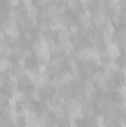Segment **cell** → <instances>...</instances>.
Segmentation results:
<instances>
[{"label":"cell","instance_id":"cell-22","mask_svg":"<svg viewBox=\"0 0 126 127\" xmlns=\"http://www.w3.org/2000/svg\"><path fill=\"white\" fill-rule=\"evenodd\" d=\"M123 75H125V78H126V66L123 68Z\"/></svg>","mask_w":126,"mask_h":127},{"label":"cell","instance_id":"cell-23","mask_svg":"<svg viewBox=\"0 0 126 127\" xmlns=\"http://www.w3.org/2000/svg\"><path fill=\"white\" fill-rule=\"evenodd\" d=\"M52 127H60V126H58L57 123H54V124H52Z\"/></svg>","mask_w":126,"mask_h":127},{"label":"cell","instance_id":"cell-16","mask_svg":"<svg viewBox=\"0 0 126 127\" xmlns=\"http://www.w3.org/2000/svg\"><path fill=\"white\" fill-rule=\"evenodd\" d=\"M31 99L33 100H40V92H39V90H33L31 92Z\"/></svg>","mask_w":126,"mask_h":127},{"label":"cell","instance_id":"cell-9","mask_svg":"<svg viewBox=\"0 0 126 127\" xmlns=\"http://www.w3.org/2000/svg\"><path fill=\"white\" fill-rule=\"evenodd\" d=\"M0 69H1V72H3V74H6L7 71H12V69H13V68H12V64H10V61H9L7 58H1Z\"/></svg>","mask_w":126,"mask_h":127},{"label":"cell","instance_id":"cell-5","mask_svg":"<svg viewBox=\"0 0 126 127\" xmlns=\"http://www.w3.org/2000/svg\"><path fill=\"white\" fill-rule=\"evenodd\" d=\"M58 40H60V43H64V41L71 40V32L68 30V27H64V28H61V30L58 31Z\"/></svg>","mask_w":126,"mask_h":127},{"label":"cell","instance_id":"cell-17","mask_svg":"<svg viewBox=\"0 0 126 127\" xmlns=\"http://www.w3.org/2000/svg\"><path fill=\"white\" fill-rule=\"evenodd\" d=\"M31 56V49H24V52H22V58H30Z\"/></svg>","mask_w":126,"mask_h":127},{"label":"cell","instance_id":"cell-18","mask_svg":"<svg viewBox=\"0 0 126 127\" xmlns=\"http://www.w3.org/2000/svg\"><path fill=\"white\" fill-rule=\"evenodd\" d=\"M19 1H21V0H9V3H10L12 7H16V6L19 4Z\"/></svg>","mask_w":126,"mask_h":127},{"label":"cell","instance_id":"cell-10","mask_svg":"<svg viewBox=\"0 0 126 127\" xmlns=\"http://www.w3.org/2000/svg\"><path fill=\"white\" fill-rule=\"evenodd\" d=\"M51 83H52V87H55V89H60V87L64 86V81H63V78H61V75H55L51 80Z\"/></svg>","mask_w":126,"mask_h":127},{"label":"cell","instance_id":"cell-11","mask_svg":"<svg viewBox=\"0 0 126 127\" xmlns=\"http://www.w3.org/2000/svg\"><path fill=\"white\" fill-rule=\"evenodd\" d=\"M61 78H63L64 84H70V83L74 80V74H73V72H63V74H61Z\"/></svg>","mask_w":126,"mask_h":127},{"label":"cell","instance_id":"cell-12","mask_svg":"<svg viewBox=\"0 0 126 127\" xmlns=\"http://www.w3.org/2000/svg\"><path fill=\"white\" fill-rule=\"evenodd\" d=\"M40 31H42V32L51 31V22H48V21H43V22L40 24Z\"/></svg>","mask_w":126,"mask_h":127},{"label":"cell","instance_id":"cell-14","mask_svg":"<svg viewBox=\"0 0 126 127\" xmlns=\"http://www.w3.org/2000/svg\"><path fill=\"white\" fill-rule=\"evenodd\" d=\"M94 111H95V109L92 108V106H86V108L83 109V112H85V115H86V117H95Z\"/></svg>","mask_w":126,"mask_h":127},{"label":"cell","instance_id":"cell-15","mask_svg":"<svg viewBox=\"0 0 126 127\" xmlns=\"http://www.w3.org/2000/svg\"><path fill=\"white\" fill-rule=\"evenodd\" d=\"M25 127H42V126H40V121H39V120H36V121L25 123Z\"/></svg>","mask_w":126,"mask_h":127},{"label":"cell","instance_id":"cell-8","mask_svg":"<svg viewBox=\"0 0 126 127\" xmlns=\"http://www.w3.org/2000/svg\"><path fill=\"white\" fill-rule=\"evenodd\" d=\"M13 55V47H12V44H7V41L6 43H1V56L3 58H9V56H12Z\"/></svg>","mask_w":126,"mask_h":127},{"label":"cell","instance_id":"cell-3","mask_svg":"<svg viewBox=\"0 0 126 127\" xmlns=\"http://www.w3.org/2000/svg\"><path fill=\"white\" fill-rule=\"evenodd\" d=\"M58 44H60V49H61V52H64L67 56L73 55V52H74V44H73V41H71V40H68V41H64V43H58Z\"/></svg>","mask_w":126,"mask_h":127},{"label":"cell","instance_id":"cell-1","mask_svg":"<svg viewBox=\"0 0 126 127\" xmlns=\"http://www.w3.org/2000/svg\"><path fill=\"white\" fill-rule=\"evenodd\" d=\"M80 24L83 25V28H85L86 31L91 30L92 25H94V16H92V13H91V12H83V13L80 15Z\"/></svg>","mask_w":126,"mask_h":127},{"label":"cell","instance_id":"cell-13","mask_svg":"<svg viewBox=\"0 0 126 127\" xmlns=\"http://www.w3.org/2000/svg\"><path fill=\"white\" fill-rule=\"evenodd\" d=\"M82 71H83V72H88V74H89V72H92V64L86 61V62L82 65Z\"/></svg>","mask_w":126,"mask_h":127},{"label":"cell","instance_id":"cell-19","mask_svg":"<svg viewBox=\"0 0 126 127\" xmlns=\"http://www.w3.org/2000/svg\"><path fill=\"white\" fill-rule=\"evenodd\" d=\"M37 3L40 6H49V0H37Z\"/></svg>","mask_w":126,"mask_h":127},{"label":"cell","instance_id":"cell-20","mask_svg":"<svg viewBox=\"0 0 126 127\" xmlns=\"http://www.w3.org/2000/svg\"><path fill=\"white\" fill-rule=\"evenodd\" d=\"M21 1L24 3V6H25V7H28V6H31V1H33V0H21Z\"/></svg>","mask_w":126,"mask_h":127},{"label":"cell","instance_id":"cell-2","mask_svg":"<svg viewBox=\"0 0 126 127\" xmlns=\"http://www.w3.org/2000/svg\"><path fill=\"white\" fill-rule=\"evenodd\" d=\"M107 52H108V55L111 56V59H116V58L120 56V47H119V44L114 43V41L107 46Z\"/></svg>","mask_w":126,"mask_h":127},{"label":"cell","instance_id":"cell-21","mask_svg":"<svg viewBox=\"0 0 126 127\" xmlns=\"http://www.w3.org/2000/svg\"><path fill=\"white\" fill-rule=\"evenodd\" d=\"M122 105H123V108L126 111V97H122Z\"/></svg>","mask_w":126,"mask_h":127},{"label":"cell","instance_id":"cell-4","mask_svg":"<svg viewBox=\"0 0 126 127\" xmlns=\"http://www.w3.org/2000/svg\"><path fill=\"white\" fill-rule=\"evenodd\" d=\"M46 13H48V16H49L51 19L55 18V16H61V13H60V7H58L57 3H52V4L46 6Z\"/></svg>","mask_w":126,"mask_h":127},{"label":"cell","instance_id":"cell-6","mask_svg":"<svg viewBox=\"0 0 126 127\" xmlns=\"http://www.w3.org/2000/svg\"><path fill=\"white\" fill-rule=\"evenodd\" d=\"M18 86H19V78H18L16 75H9V80H7V87L10 89V92L18 90Z\"/></svg>","mask_w":126,"mask_h":127},{"label":"cell","instance_id":"cell-7","mask_svg":"<svg viewBox=\"0 0 126 127\" xmlns=\"http://www.w3.org/2000/svg\"><path fill=\"white\" fill-rule=\"evenodd\" d=\"M83 115H85L83 108H77V109L68 111V117H70V120H74V121H76V120H82Z\"/></svg>","mask_w":126,"mask_h":127}]
</instances>
